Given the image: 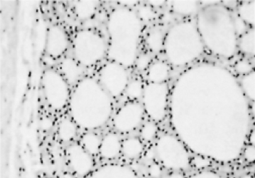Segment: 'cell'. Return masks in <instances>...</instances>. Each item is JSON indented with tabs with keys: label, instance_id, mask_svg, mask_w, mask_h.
Segmentation results:
<instances>
[{
	"label": "cell",
	"instance_id": "obj_1",
	"mask_svg": "<svg viewBox=\"0 0 255 178\" xmlns=\"http://www.w3.org/2000/svg\"><path fill=\"white\" fill-rule=\"evenodd\" d=\"M68 107L70 118L78 128L96 131L111 119L113 98L102 87L98 80L86 76L73 87Z\"/></svg>",
	"mask_w": 255,
	"mask_h": 178
},
{
	"label": "cell",
	"instance_id": "obj_2",
	"mask_svg": "<svg viewBox=\"0 0 255 178\" xmlns=\"http://www.w3.org/2000/svg\"><path fill=\"white\" fill-rule=\"evenodd\" d=\"M197 29L204 46L213 54L229 59L238 50V39L246 24L237 21L226 6L211 5L198 14Z\"/></svg>",
	"mask_w": 255,
	"mask_h": 178
},
{
	"label": "cell",
	"instance_id": "obj_3",
	"mask_svg": "<svg viewBox=\"0 0 255 178\" xmlns=\"http://www.w3.org/2000/svg\"><path fill=\"white\" fill-rule=\"evenodd\" d=\"M109 35L108 56L128 68L137 59L142 24L137 14L128 7H119L110 13L107 23Z\"/></svg>",
	"mask_w": 255,
	"mask_h": 178
},
{
	"label": "cell",
	"instance_id": "obj_4",
	"mask_svg": "<svg viewBox=\"0 0 255 178\" xmlns=\"http://www.w3.org/2000/svg\"><path fill=\"white\" fill-rule=\"evenodd\" d=\"M204 47L197 26L191 21L175 24L165 35V54L175 67L192 63L203 54Z\"/></svg>",
	"mask_w": 255,
	"mask_h": 178
},
{
	"label": "cell",
	"instance_id": "obj_5",
	"mask_svg": "<svg viewBox=\"0 0 255 178\" xmlns=\"http://www.w3.org/2000/svg\"><path fill=\"white\" fill-rule=\"evenodd\" d=\"M72 49L73 58L83 67H93L108 54V43L95 30L81 29L73 36Z\"/></svg>",
	"mask_w": 255,
	"mask_h": 178
},
{
	"label": "cell",
	"instance_id": "obj_6",
	"mask_svg": "<svg viewBox=\"0 0 255 178\" xmlns=\"http://www.w3.org/2000/svg\"><path fill=\"white\" fill-rule=\"evenodd\" d=\"M154 152L160 166L169 171H186L191 165V156L186 146L173 135L164 134L158 138Z\"/></svg>",
	"mask_w": 255,
	"mask_h": 178
},
{
	"label": "cell",
	"instance_id": "obj_7",
	"mask_svg": "<svg viewBox=\"0 0 255 178\" xmlns=\"http://www.w3.org/2000/svg\"><path fill=\"white\" fill-rule=\"evenodd\" d=\"M43 96L48 106L56 111L67 107L71 97L70 85L59 71L48 69L41 76Z\"/></svg>",
	"mask_w": 255,
	"mask_h": 178
},
{
	"label": "cell",
	"instance_id": "obj_8",
	"mask_svg": "<svg viewBox=\"0 0 255 178\" xmlns=\"http://www.w3.org/2000/svg\"><path fill=\"white\" fill-rule=\"evenodd\" d=\"M169 86L167 83L144 85L142 106L151 121L161 122L166 119L169 108Z\"/></svg>",
	"mask_w": 255,
	"mask_h": 178
},
{
	"label": "cell",
	"instance_id": "obj_9",
	"mask_svg": "<svg viewBox=\"0 0 255 178\" xmlns=\"http://www.w3.org/2000/svg\"><path fill=\"white\" fill-rule=\"evenodd\" d=\"M98 81L113 99H117L126 92L129 82V73L123 65L110 61L100 69Z\"/></svg>",
	"mask_w": 255,
	"mask_h": 178
},
{
	"label": "cell",
	"instance_id": "obj_10",
	"mask_svg": "<svg viewBox=\"0 0 255 178\" xmlns=\"http://www.w3.org/2000/svg\"><path fill=\"white\" fill-rule=\"evenodd\" d=\"M144 115L142 104L138 101H128L113 116V129L118 134H128L133 132L142 124Z\"/></svg>",
	"mask_w": 255,
	"mask_h": 178
},
{
	"label": "cell",
	"instance_id": "obj_11",
	"mask_svg": "<svg viewBox=\"0 0 255 178\" xmlns=\"http://www.w3.org/2000/svg\"><path fill=\"white\" fill-rule=\"evenodd\" d=\"M65 153L68 166L75 174L79 177L86 178L93 172L95 166L93 157L81 144L70 145Z\"/></svg>",
	"mask_w": 255,
	"mask_h": 178
},
{
	"label": "cell",
	"instance_id": "obj_12",
	"mask_svg": "<svg viewBox=\"0 0 255 178\" xmlns=\"http://www.w3.org/2000/svg\"><path fill=\"white\" fill-rule=\"evenodd\" d=\"M69 46L67 33L61 26L52 25L48 29L45 51L49 57L58 59L62 57Z\"/></svg>",
	"mask_w": 255,
	"mask_h": 178
},
{
	"label": "cell",
	"instance_id": "obj_13",
	"mask_svg": "<svg viewBox=\"0 0 255 178\" xmlns=\"http://www.w3.org/2000/svg\"><path fill=\"white\" fill-rule=\"evenodd\" d=\"M122 141L118 133L107 134L101 140L99 155L103 159L113 161L121 154Z\"/></svg>",
	"mask_w": 255,
	"mask_h": 178
},
{
	"label": "cell",
	"instance_id": "obj_14",
	"mask_svg": "<svg viewBox=\"0 0 255 178\" xmlns=\"http://www.w3.org/2000/svg\"><path fill=\"white\" fill-rule=\"evenodd\" d=\"M83 68L74 58H65L59 64L60 73L70 86H75L80 80L83 79L84 72Z\"/></svg>",
	"mask_w": 255,
	"mask_h": 178
},
{
	"label": "cell",
	"instance_id": "obj_15",
	"mask_svg": "<svg viewBox=\"0 0 255 178\" xmlns=\"http://www.w3.org/2000/svg\"><path fill=\"white\" fill-rule=\"evenodd\" d=\"M171 66L169 63L162 60H157L151 63L146 70V78L149 83L163 84L169 79Z\"/></svg>",
	"mask_w": 255,
	"mask_h": 178
},
{
	"label": "cell",
	"instance_id": "obj_16",
	"mask_svg": "<svg viewBox=\"0 0 255 178\" xmlns=\"http://www.w3.org/2000/svg\"><path fill=\"white\" fill-rule=\"evenodd\" d=\"M144 151V142L139 137H129L122 141L121 154L127 159H137Z\"/></svg>",
	"mask_w": 255,
	"mask_h": 178
},
{
	"label": "cell",
	"instance_id": "obj_17",
	"mask_svg": "<svg viewBox=\"0 0 255 178\" xmlns=\"http://www.w3.org/2000/svg\"><path fill=\"white\" fill-rule=\"evenodd\" d=\"M78 126L71 118H64L58 123L57 134L58 139L65 144L72 142L78 134Z\"/></svg>",
	"mask_w": 255,
	"mask_h": 178
},
{
	"label": "cell",
	"instance_id": "obj_18",
	"mask_svg": "<svg viewBox=\"0 0 255 178\" xmlns=\"http://www.w3.org/2000/svg\"><path fill=\"white\" fill-rule=\"evenodd\" d=\"M101 140L98 134L88 131L81 136L80 144L93 157L99 155Z\"/></svg>",
	"mask_w": 255,
	"mask_h": 178
},
{
	"label": "cell",
	"instance_id": "obj_19",
	"mask_svg": "<svg viewBox=\"0 0 255 178\" xmlns=\"http://www.w3.org/2000/svg\"><path fill=\"white\" fill-rule=\"evenodd\" d=\"M165 35L161 29L151 30L146 35L145 43L153 53H160L164 50Z\"/></svg>",
	"mask_w": 255,
	"mask_h": 178
},
{
	"label": "cell",
	"instance_id": "obj_20",
	"mask_svg": "<svg viewBox=\"0 0 255 178\" xmlns=\"http://www.w3.org/2000/svg\"><path fill=\"white\" fill-rule=\"evenodd\" d=\"M97 1H78L74 4V12L78 19H91L96 14Z\"/></svg>",
	"mask_w": 255,
	"mask_h": 178
},
{
	"label": "cell",
	"instance_id": "obj_21",
	"mask_svg": "<svg viewBox=\"0 0 255 178\" xmlns=\"http://www.w3.org/2000/svg\"><path fill=\"white\" fill-rule=\"evenodd\" d=\"M238 48L243 54L248 56L255 54V31L254 28L246 31L238 39Z\"/></svg>",
	"mask_w": 255,
	"mask_h": 178
},
{
	"label": "cell",
	"instance_id": "obj_22",
	"mask_svg": "<svg viewBox=\"0 0 255 178\" xmlns=\"http://www.w3.org/2000/svg\"><path fill=\"white\" fill-rule=\"evenodd\" d=\"M238 16L246 24L255 26V1H243L238 6Z\"/></svg>",
	"mask_w": 255,
	"mask_h": 178
},
{
	"label": "cell",
	"instance_id": "obj_23",
	"mask_svg": "<svg viewBox=\"0 0 255 178\" xmlns=\"http://www.w3.org/2000/svg\"><path fill=\"white\" fill-rule=\"evenodd\" d=\"M198 1H172L171 7L175 14L190 16L195 14L198 8Z\"/></svg>",
	"mask_w": 255,
	"mask_h": 178
},
{
	"label": "cell",
	"instance_id": "obj_24",
	"mask_svg": "<svg viewBox=\"0 0 255 178\" xmlns=\"http://www.w3.org/2000/svg\"><path fill=\"white\" fill-rule=\"evenodd\" d=\"M243 94L251 101H255V73L252 71L250 74L242 76L241 86Z\"/></svg>",
	"mask_w": 255,
	"mask_h": 178
},
{
	"label": "cell",
	"instance_id": "obj_25",
	"mask_svg": "<svg viewBox=\"0 0 255 178\" xmlns=\"http://www.w3.org/2000/svg\"><path fill=\"white\" fill-rule=\"evenodd\" d=\"M144 88V83L140 79H135L129 81L125 92L129 99V101H137L141 99Z\"/></svg>",
	"mask_w": 255,
	"mask_h": 178
},
{
	"label": "cell",
	"instance_id": "obj_26",
	"mask_svg": "<svg viewBox=\"0 0 255 178\" xmlns=\"http://www.w3.org/2000/svg\"><path fill=\"white\" fill-rule=\"evenodd\" d=\"M158 133V126L156 122L150 121H146L143 124L140 130V139L143 142L150 143L155 139Z\"/></svg>",
	"mask_w": 255,
	"mask_h": 178
},
{
	"label": "cell",
	"instance_id": "obj_27",
	"mask_svg": "<svg viewBox=\"0 0 255 178\" xmlns=\"http://www.w3.org/2000/svg\"><path fill=\"white\" fill-rule=\"evenodd\" d=\"M234 69L237 74L241 76H245L254 71L251 63L248 59H245L238 60L235 64Z\"/></svg>",
	"mask_w": 255,
	"mask_h": 178
},
{
	"label": "cell",
	"instance_id": "obj_28",
	"mask_svg": "<svg viewBox=\"0 0 255 178\" xmlns=\"http://www.w3.org/2000/svg\"><path fill=\"white\" fill-rule=\"evenodd\" d=\"M151 63V56L149 54L138 55L137 59L135 61V66L138 71H142L147 70Z\"/></svg>",
	"mask_w": 255,
	"mask_h": 178
},
{
	"label": "cell",
	"instance_id": "obj_29",
	"mask_svg": "<svg viewBox=\"0 0 255 178\" xmlns=\"http://www.w3.org/2000/svg\"><path fill=\"white\" fill-rule=\"evenodd\" d=\"M243 157H244L245 161L248 164L254 163L255 160V146L251 144L247 145L243 151Z\"/></svg>",
	"mask_w": 255,
	"mask_h": 178
},
{
	"label": "cell",
	"instance_id": "obj_30",
	"mask_svg": "<svg viewBox=\"0 0 255 178\" xmlns=\"http://www.w3.org/2000/svg\"><path fill=\"white\" fill-rule=\"evenodd\" d=\"M140 19L149 20L154 17V12L149 6H144L139 10V14H138Z\"/></svg>",
	"mask_w": 255,
	"mask_h": 178
},
{
	"label": "cell",
	"instance_id": "obj_31",
	"mask_svg": "<svg viewBox=\"0 0 255 178\" xmlns=\"http://www.w3.org/2000/svg\"><path fill=\"white\" fill-rule=\"evenodd\" d=\"M150 176L153 178H159L161 174V166L159 164H152L149 169Z\"/></svg>",
	"mask_w": 255,
	"mask_h": 178
},
{
	"label": "cell",
	"instance_id": "obj_32",
	"mask_svg": "<svg viewBox=\"0 0 255 178\" xmlns=\"http://www.w3.org/2000/svg\"><path fill=\"white\" fill-rule=\"evenodd\" d=\"M51 127V121L49 119L43 120L42 121V128L43 129H49Z\"/></svg>",
	"mask_w": 255,
	"mask_h": 178
},
{
	"label": "cell",
	"instance_id": "obj_33",
	"mask_svg": "<svg viewBox=\"0 0 255 178\" xmlns=\"http://www.w3.org/2000/svg\"><path fill=\"white\" fill-rule=\"evenodd\" d=\"M166 2V1H149L150 5L154 6H163Z\"/></svg>",
	"mask_w": 255,
	"mask_h": 178
},
{
	"label": "cell",
	"instance_id": "obj_34",
	"mask_svg": "<svg viewBox=\"0 0 255 178\" xmlns=\"http://www.w3.org/2000/svg\"><path fill=\"white\" fill-rule=\"evenodd\" d=\"M121 4H123V6H129L131 5H135L137 4L138 1H119Z\"/></svg>",
	"mask_w": 255,
	"mask_h": 178
},
{
	"label": "cell",
	"instance_id": "obj_35",
	"mask_svg": "<svg viewBox=\"0 0 255 178\" xmlns=\"http://www.w3.org/2000/svg\"><path fill=\"white\" fill-rule=\"evenodd\" d=\"M255 130H253V131L251 133V134H250L249 139H248L250 141L249 144L253 145V146H255Z\"/></svg>",
	"mask_w": 255,
	"mask_h": 178
},
{
	"label": "cell",
	"instance_id": "obj_36",
	"mask_svg": "<svg viewBox=\"0 0 255 178\" xmlns=\"http://www.w3.org/2000/svg\"><path fill=\"white\" fill-rule=\"evenodd\" d=\"M240 178H253L251 176H250V175H246V176H242V177Z\"/></svg>",
	"mask_w": 255,
	"mask_h": 178
}]
</instances>
